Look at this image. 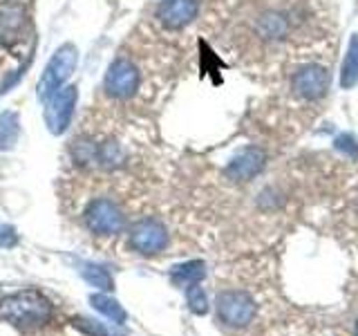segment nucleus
<instances>
[{"mask_svg": "<svg viewBox=\"0 0 358 336\" xmlns=\"http://www.w3.org/2000/svg\"><path fill=\"white\" fill-rule=\"evenodd\" d=\"M334 146L338 148L341 153H345L347 157H356L358 155V144H356V139L352 137V134H338L336 137V141H334Z\"/></svg>", "mask_w": 358, "mask_h": 336, "instance_id": "2eb2a0df", "label": "nucleus"}, {"mask_svg": "<svg viewBox=\"0 0 358 336\" xmlns=\"http://www.w3.org/2000/svg\"><path fill=\"white\" fill-rule=\"evenodd\" d=\"M220 318L231 328H244L255 316V302L244 291H224L217 298Z\"/></svg>", "mask_w": 358, "mask_h": 336, "instance_id": "7ed1b4c3", "label": "nucleus"}, {"mask_svg": "<svg viewBox=\"0 0 358 336\" xmlns=\"http://www.w3.org/2000/svg\"><path fill=\"white\" fill-rule=\"evenodd\" d=\"M76 88L74 85H67V88H61L59 92H56L45 108V121H48V126L54 134L63 132L67 126H70V121L74 117V106H76Z\"/></svg>", "mask_w": 358, "mask_h": 336, "instance_id": "39448f33", "label": "nucleus"}, {"mask_svg": "<svg viewBox=\"0 0 358 336\" xmlns=\"http://www.w3.org/2000/svg\"><path fill=\"white\" fill-rule=\"evenodd\" d=\"M206 276V269H204V262H199V260H193V262H186V265H179L175 267V272H173V280L177 285H195L199 283L201 278Z\"/></svg>", "mask_w": 358, "mask_h": 336, "instance_id": "f8f14e48", "label": "nucleus"}, {"mask_svg": "<svg viewBox=\"0 0 358 336\" xmlns=\"http://www.w3.org/2000/svg\"><path fill=\"white\" fill-rule=\"evenodd\" d=\"M358 83V34H354L347 48V56L343 61V72H341V85L343 88H354Z\"/></svg>", "mask_w": 358, "mask_h": 336, "instance_id": "9b49d317", "label": "nucleus"}, {"mask_svg": "<svg viewBox=\"0 0 358 336\" xmlns=\"http://www.w3.org/2000/svg\"><path fill=\"white\" fill-rule=\"evenodd\" d=\"M291 85H294V92L300 99L307 101L322 99L329 90V72L322 65H305L302 70L294 74Z\"/></svg>", "mask_w": 358, "mask_h": 336, "instance_id": "423d86ee", "label": "nucleus"}, {"mask_svg": "<svg viewBox=\"0 0 358 336\" xmlns=\"http://www.w3.org/2000/svg\"><path fill=\"white\" fill-rule=\"evenodd\" d=\"M76 63H78V52L74 45L67 43L63 48L56 50V54L50 59V63L45 67V72L38 81V99L43 104H48V101L65 85L67 78L72 76Z\"/></svg>", "mask_w": 358, "mask_h": 336, "instance_id": "f257e3e1", "label": "nucleus"}, {"mask_svg": "<svg viewBox=\"0 0 358 336\" xmlns=\"http://www.w3.org/2000/svg\"><path fill=\"white\" fill-rule=\"evenodd\" d=\"M132 244L141 253H159L168 244L166 227L157 220H143L132 229Z\"/></svg>", "mask_w": 358, "mask_h": 336, "instance_id": "9d476101", "label": "nucleus"}, {"mask_svg": "<svg viewBox=\"0 0 358 336\" xmlns=\"http://www.w3.org/2000/svg\"><path fill=\"white\" fill-rule=\"evenodd\" d=\"M199 14V0H162L155 18L168 29H182L190 25Z\"/></svg>", "mask_w": 358, "mask_h": 336, "instance_id": "0eeeda50", "label": "nucleus"}, {"mask_svg": "<svg viewBox=\"0 0 358 336\" xmlns=\"http://www.w3.org/2000/svg\"><path fill=\"white\" fill-rule=\"evenodd\" d=\"M188 305L195 314H204L208 309V300H206L204 289L197 287V285H190L188 287Z\"/></svg>", "mask_w": 358, "mask_h": 336, "instance_id": "4468645a", "label": "nucleus"}, {"mask_svg": "<svg viewBox=\"0 0 358 336\" xmlns=\"http://www.w3.org/2000/svg\"><path fill=\"white\" fill-rule=\"evenodd\" d=\"M139 85H141V70L137 67V63L128 59V56H117L108 67L103 81L108 97L117 101L132 99L139 92Z\"/></svg>", "mask_w": 358, "mask_h": 336, "instance_id": "f03ea898", "label": "nucleus"}, {"mask_svg": "<svg viewBox=\"0 0 358 336\" xmlns=\"http://www.w3.org/2000/svg\"><path fill=\"white\" fill-rule=\"evenodd\" d=\"M356 336H358V323H356Z\"/></svg>", "mask_w": 358, "mask_h": 336, "instance_id": "dca6fc26", "label": "nucleus"}, {"mask_svg": "<svg viewBox=\"0 0 358 336\" xmlns=\"http://www.w3.org/2000/svg\"><path fill=\"white\" fill-rule=\"evenodd\" d=\"M18 137V119L14 112H5L0 115V148H9L14 146Z\"/></svg>", "mask_w": 358, "mask_h": 336, "instance_id": "ddd939ff", "label": "nucleus"}, {"mask_svg": "<svg viewBox=\"0 0 358 336\" xmlns=\"http://www.w3.org/2000/svg\"><path fill=\"white\" fill-rule=\"evenodd\" d=\"M264 168V153L260 148H244L229 162L227 166V177L231 182H249V179L257 177Z\"/></svg>", "mask_w": 358, "mask_h": 336, "instance_id": "1a4fd4ad", "label": "nucleus"}, {"mask_svg": "<svg viewBox=\"0 0 358 336\" xmlns=\"http://www.w3.org/2000/svg\"><path fill=\"white\" fill-rule=\"evenodd\" d=\"M255 34L266 43H280L285 41L294 22H291V16L282 9H264L260 16L255 18Z\"/></svg>", "mask_w": 358, "mask_h": 336, "instance_id": "6e6552de", "label": "nucleus"}, {"mask_svg": "<svg viewBox=\"0 0 358 336\" xmlns=\"http://www.w3.org/2000/svg\"><path fill=\"white\" fill-rule=\"evenodd\" d=\"M85 222L92 231L103 233V235H112V233H119L123 229L126 218H123L121 209L112 200L96 197L94 202H90V206L85 211Z\"/></svg>", "mask_w": 358, "mask_h": 336, "instance_id": "20e7f679", "label": "nucleus"}]
</instances>
